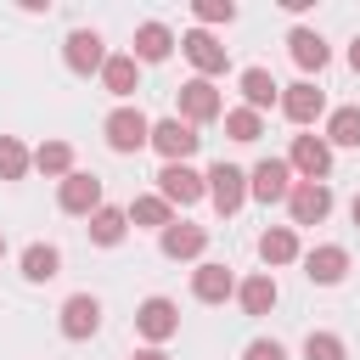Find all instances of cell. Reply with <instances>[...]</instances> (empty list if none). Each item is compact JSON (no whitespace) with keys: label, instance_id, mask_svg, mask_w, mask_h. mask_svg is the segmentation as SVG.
Masks as SVG:
<instances>
[{"label":"cell","instance_id":"6da1fadb","mask_svg":"<svg viewBox=\"0 0 360 360\" xmlns=\"http://www.w3.org/2000/svg\"><path fill=\"white\" fill-rule=\"evenodd\" d=\"M101 135H107V146L118 152V158H129V152H141V146H152V118L141 112V107H112L107 118H101Z\"/></svg>","mask_w":360,"mask_h":360},{"label":"cell","instance_id":"7a4b0ae2","mask_svg":"<svg viewBox=\"0 0 360 360\" xmlns=\"http://www.w3.org/2000/svg\"><path fill=\"white\" fill-rule=\"evenodd\" d=\"M174 101H180V112H174V118H186L191 129H202V124L225 118V96H219V84H214V79H186V84L174 90Z\"/></svg>","mask_w":360,"mask_h":360},{"label":"cell","instance_id":"3957f363","mask_svg":"<svg viewBox=\"0 0 360 360\" xmlns=\"http://www.w3.org/2000/svg\"><path fill=\"white\" fill-rule=\"evenodd\" d=\"M292 186H298V174H292L287 158H259V163L248 169V197L264 202V208H270V202H287Z\"/></svg>","mask_w":360,"mask_h":360},{"label":"cell","instance_id":"277c9868","mask_svg":"<svg viewBox=\"0 0 360 360\" xmlns=\"http://www.w3.org/2000/svg\"><path fill=\"white\" fill-rule=\"evenodd\" d=\"M135 332H141L152 349H163V343L180 332V304H174V298H163V292L141 298V304H135Z\"/></svg>","mask_w":360,"mask_h":360},{"label":"cell","instance_id":"5b68a950","mask_svg":"<svg viewBox=\"0 0 360 360\" xmlns=\"http://www.w3.org/2000/svg\"><path fill=\"white\" fill-rule=\"evenodd\" d=\"M107 39L96 34V28H73L68 39H62V62H68V73H79V79H101V68H107Z\"/></svg>","mask_w":360,"mask_h":360},{"label":"cell","instance_id":"8992f818","mask_svg":"<svg viewBox=\"0 0 360 360\" xmlns=\"http://www.w3.org/2000/svg\"><path fill=\"white\" fill-rule=\"evenodd\" d=\"M158 197L169 208H191V202L208 197V174H197L191 163H163L158 169Z\"/></svg>","mask_w":360,"mask_h":360},{"label":"cell","instance_id":"52a82bcc","mask_svg":"<svg viewBox=\"0 0 360 360\" xmlns=\"http://www.w3.org/2000/svg\"><path fill=\"white\" fill-rule=\"evenodd\" d=\"M56 208H62V214H79V219H90L96 208H107V197H101V174L73 169L68 180H56Z\"/></svg>","mask_w":360,"mask_h":360},{"label":"cell","instance_id":"ba28073f","mask_svg":"<svg viewBox=\"0 0 360 360\" xmlns=\"http://www.w3.org/2000/svg\"><path fill=\"white\" fill-rule=\"evenodd\" d=\"M56 326H62L68 343L96 338V332H101V298H96V292H68L62 309H56Z\"/></svg>","mask_w":360,"mask_h":360},{"label":"cell","instance_id":"9c48e42d","mask_svg":"<svg viewBox=\"0 0 360 360\" xmlns=\"http://www.w3.org/2000/svg\"><path fill=\"white\" fill-rule=\"evenodd\" d=\"M202 146V135L186 118H152V152L163 163H191V152Z\"/></svg>","mask_w":360,"mask_h":360},{"label":"cell","instance_id":"30bf717a","mask_svg":"<svg viewBox=\"0 0 360 360\" xmlns=\"http://www.w3.org/2000/svg\"><path fill=\"white\" fill-rule=\"evenodd\" d=\"M281 112H287V124H298V129H309L315 118H326V90H321L315 79H298V84H281Z\"/></svg>","mask_w":360,"mask_h":360},{"label":"cell","instance_id":"8fae6325","mask_svg":"<svg viewBox=\"0 0 360 360\" xmlns=\"http://www.w3.org/2000/svg\"><path fill=\"white\" fill-rule=\"evenodd\" d=\"M287 214H292V231H298V225H326V214H332V186H326V180H298L292 197H287Z\"/></svg>","mask_w":360,"mask_h":360},{"label":"cell","instance_id":"7c38bea8","mask_svg":"<svg viewBox=\"0 0 360 360\" xmlns=\"http://www.w3.org/2000/svg\"><path fill=\"white\" fill-rule=\"evenodd\" d=\"M287 163H292L298 180H326V174H332V146H326V135H292Z\"/></svg>","mask_w":360,"mask_h":360},{"label":"cell","instance_id":"4fadbf2b","mask_svg":"<svg viewBox=\"0 0 360 360\" xmlns=\"http://www.w3.org/2000/svg\"><path fill=\"white\" fill-rule=\"evenodd\" d=\"M208 202L219 208V214H236L242 202H248V169H236V163H214L208 169Z\"/></svg>","mask_w":360,"mask_h":360},{"label":"cell","instance_id":"5bb4252c","mask_svg":"<svg viewBox=\"0 0 360 360\" xmlns=\"http://www.w3.org/2000/svg\"><path fill=\"white\" fill-rule=\"evenodd\" d=\"M180 51H186V62L197 68V79H214V73H225V62H231L225 45H219L208 28H186V34H180Z\"/></svg>","mask_w":360,"mask_h":360},{"label":"cell","instance_id":"9a60e30c","mask_svg":"<svg viewBox=\"0 0 360 360\" xmlns=\"http://www.w3.org/2000/svg\"><path fill=\"white\" fill-rule=\"evenodd\" d=\"M158 248H163V259H191V264H202V253H208V231L202 225H191V219H174L169 231H158Z\"/></svg>","mask_w":360,"mask_h":360},{"label":"cell","instance_id":"2e32d148","mask_svg":"<svg viewBox=\"0 0 360 360\" xmlns=\"http://www.w3.org/2000/svg\"><path fill=\"white\" fill-rule=\"evenodd\" d=\"M304 276H309L315 287H338V281L349 276V248H343V242H315V248L304 253Z\"/></svg>","mask_w":360,"mask_h":360},{"label":"cell","instance_id":"e0dca14e","mask_svg":"<svg viewBox=\"0 0 360 360\" xmlns=\"http://www.w3.org/2000/svg\"><path fill=\"white\" fill-rule=\"evenodd\" d=\"M191 298H197V304H225V298H236V276H231L225 264L202 259V264L191 270Z\"/></svg>","mask_w":360,"mask_h":360},{"label":"cell","instance_id":"ac0fdd59","mask_svg":"<svg viewBox=\"0 0 360 360\" xmlns=\"http://www.w3.org/2000/svg\"><path fill=\"white\" fill-rule=\"evenodd\" d=\"M180 39H174V28L169 22H158V17H146L141 28H135V45H129V56L135 62H169V51H174Z\"/></svg>","mask_w":360,"mask_h":360},{"label":"cell","instance_id":"d6986e66","mask_svg":"<svg viewBox=\"0 0 360 360\" xmlns=\"http://www.w3.org/2000/svg\"><path fill=\"white\" fill-rule=\"evenodd\" d=\"M236 90H242V107H253V112L281 107V84H276L270 68H242V73H236Z\"/></svg>","mask_w":360,"mask_h":360},{"label":"cell","instance_id":"ffe728a7","mask_svg":"<svg viewBox=\"0 0 360 360\" xmlns=\"http://www.w3.org/2000/svg\"><path fill=\"white\" fill-rule=\"evenodd\" d=\"M101 84H107V96H118V107L141 90V62L129 56V51H112L107 56V68H101Z\"/></svg>","mask_w":360,"mask_h":360},{"label":"cell","instance_id":"44dd1931","mask_svg":"<svg viewBox=\"0 0 360 360\" xmlns=\"http://www.w3.org/2000/svg\"><path fill=\"white\" fill-rule=\"evenodd\" d=\"M259 259H264V270H276V264H292V259H304V248H298V231L292 225H270V231H259Z\"/></svg>","mask_w":360,"mask_h":360},{"label":"cell","instance_id":"7402d4cb","mask_svg":"<svg viewBox=\"0 0 360 360\" xmlns=\"http://www.w3.org/2000/svg\"><path fill=\"white\" fill-rule=\"evenodd\" d=\"M276 298H281V287H276L270 270H253L248 281H236V304H242V315H270Z\"/></svg>","mask_w":360,"mask_h":360},{"label":"cell","instance_id":"603a6c76","mask_svg":"<svg viewBox=\"0 0 360 360\" xmlns=\"http://www.w3.org/2000/svg\"><path fill=\"white\" fill-rule=\"evenodd\" d=\"M287 51H292V62L304 68V79H309V73H321V68L332 62V45H326L315 28H292V34H287Z\"/></svg>","mask_w":360,"mask_h":360},{"label":"cell","instance_id":"cb8c5ba5","mask_svg":"<svg viewBox=\"0 0 360 360\" xmlns=\"http://www.w3.org/2000/svg\"><path fill=\"white\" fill-rule=\"evenodd\" d=\"M124 214H129V225H135V231H169V225H174V208H169L158 191L129 197V208H124Z\"/></svg>","mask_w":360,"mask_h":360},{"label":"cell","instance_id":"d4e9b609","mask_svg":"<svg viewBox=\"0 0 360 360\" xmlns=\"http://www.w3.org/2000/svg\"><path fill=\"white\" fill-rule=\"evenodd\" d=\"M17 264H22V281H34V287H45V281L62 276V253H56L51 242H28Z\"/></svg>","mask_w":360,"mask_h":360},{"label":"cell","instance_id":"484cf974","mask_svg":"<svg viewBox=\"0 0 360 360\" xmlns=\"http://www.w3.org/2000/svg\"><path fill=\"white\" fill-rule=\"evenodd\" d=\"M84 231H90V242H96V248H118V242L129 236V214L107 202V208H96V214H90V225H84Z\"/></svg>","mask_w":360,"mask_h":360},{"label":"cell","instance_id":"4316f807","mask_svg":"<svg viewBox=\"0 0 360 360\" xmlns=\"http://www.w3.org/2000/svg\"><path fill=\"white\" fill-rule=\"evenodd\" d=\"M34 169H39L45 180H68V174H73V146H68V141H39V146H34Z\"/></svg>","mask_w":360,"mask_h":360},{"label":"cell","instance_id":"83f0119b","mask_svg":"<svg viewBox=\"0 0 360 360\" xmlns=\"http://www.w3.org/2000/svg\"><path fill=\"white\" fill-rule=\"evenodd\" d=\"M326 146H360V107H332L326 112Z\"/></svg>","mask_w":360,"mask_h":360},{"label":"cell","instance_id":"f1b7e54d","mask_svg":"<svg viewBox=\"0 0 360 360\" xmlns=\"http://www.w3.org/2000/svg\"><path fill=\"white\" fill-rule=\"evenodd\" d=\"M225 135L242 141V146H253V141L264 135V112H253V107H225Z\"/></svg>","mask_w":360,"mask_h":360},{"label":"cell","instance_id":"f546056e","mask_svg":"<svg viewBox=\"0 0 360 360\" xmlns=\"http://www.w3.org/2000/svg\"><path fill=\"white\" fill-rule=\"evenodd\" d=\"M28 169H34V152L17 135H0V180H22Z\"/></svg>","mask_w":360,"mask_h":360},{"label":"cell","instance_id":"4dcf8cb0","mask_svg":"<svg viewBox=\"0 0 360 360\" xmlns=\"http://www.w3.org/2000/svg\"><path fill=\"white\" fill-rule=\"evenodd\" d=\"M304 360H349V349H343L338 332H309L304 338Z\"/></svg>","mask_w":360,"mask_h":360},{"label":"cell","instance_id":"1f68e13d","mask_svg":"<svg viewBox=\"0 0 360 360\" xmlns=\"http://www.w3.org/2000/svg\"><path fill=\"white\" fill-rule=\"evenodd\" d=\"M191 17H197V28H219V22H236V6L231 0H197Z\"/></svg>","mask_w":360,"mask_h":360},{"label":"cell","instance_id":"d6a6232c","mask_svg":"<svg viewBox=\"0 0 360 360\" xmlns=\"http://www.w3.org/2000/svg\"><path fill=\"white\" fill-rule=\"evenodd\" d=\"M242 360H287V349H281L276 338H253V343L242 349Z\"/></svg>","mask_w":360,"mask_h":360},{"label":"cell","instance_id":"836d02e7","mask_svg":"<svg viewBox=\"0 0 360 360\" xmlns=\"http://www.w3.org/2000/svg\"><path fill=\"white\" fill-rule=\"evenodd\" d=\"M129 360H169V354H163V349H152V343H141V349H135Z\"/></svg>","mask_w":360,"mask_h":360},{"label":"cell","instance_id":"e575fe53","mask_svg":"<svg viewBox=\"0 0 360 360\" xmlns=\"http://www.w3.org/2000/svg\"><path fill=\"white\" fill-rule=\"evenodd\" d=\"M349 68H354V73H360V34H354V39H349Z\"/></svg>","mask_w":360,"mask_h":360},{"label":"cell","instance_id":"d590c367","mask_svg":"<svg viewBox=\"0 0 360 360\" xmlns=\"http://www.w3.org/2000/svg\"><path fill=\"white\" fill-rule=\"evenodd\" d=\"M349 219H354V225H360V191H354V202H349Z\"/></svg>","mask_w":360,"mask_h":360},{"label":"cell","instance_id":"8d00e7d4","mask_svg":"<svg viewBox=\"0 0 360 360\" xmlns=\"http://www.w3.org/2000/svg\"><path fill=\"white\" fill-rule=\"evenodd\" d=\"M0 259H6V236H0Z\"/></svg>","mask_w":360,"mask_h":360}]
</instances>
